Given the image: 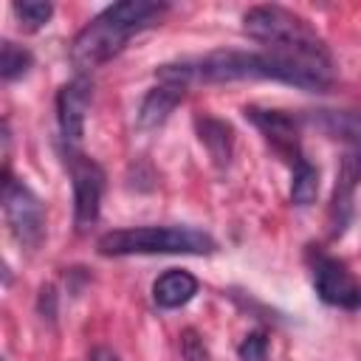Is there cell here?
<instances>
[{"mask_svg":"<svg viewBox=\"0 0 361 361\" xmlns=\"http://www.w3.org/2000/svg\"><path fill=\"white\" fill-rule=\"evenodd\" d=\"M305 121L313 124L316 130H322L330 138L338 141H350L361 149V116L350 113V110H310L305 113Z\"/></svg>","mask_w":361,"mask_h":361,"instance_id":"obj_13","label":"cell"},{"mask_svg":"<svg viewBox=\"0 0 361 361\" xmlns=\"http://www.w3.org/2000/svg\"><path fill=\"white\" fill-rule=\"evenodd\" d=\"M310 279L319 293V299L330 307L341 310H358L361 307V285L347 271V265L330 254H310Z\"/></svg>","mask_w":361,"mask_h":361,"instance_id":"obj_7","label":"cell"},{"mask_svg":"<svg viewBox=\"0 0 361 361\" xmlns=\"http://www.w3.org/2000/svg\"><path fill=\"white\" fill-rule=\"evenodd\" d=\"M3 217L6 226L11 231V237L25 245V248H37L45 237V209L42 200L17 178H11V172L3 175Z\"/></svg>","mask_w":361,"mask_h":361,"instance_id":"obj_6","label":"cell"},{"mask_svg":"<svg viewBox=\"0 0 361 361\" xmlns=\"http://www.w3.org/2000/svg\"><path fill=\"white\" fill-rule=\"evenodd\" d=\"M319 195V169L307 161L299 158L293 164V180H290V203L296 206H310Z\"/></svg>","mask_w":361,"mask_h":361,"instance_id":"obj_15","label":"cell"},{"mask_svg":"<svg viewBox=\"0 0 361 361\" xmlns=\"http://www.w3.org/2000/svg\"><path fill=\"white\" fill-rule=\"evenodd\" d=\"M62 158H65V166H68V175H71V186H73V223H76V231L85 234L99 220L102 195H104V180L107 178H104V169L93 158L82 155L71 144L62 147Z\"/></svg>","mask_w":361,"mask_h":361,"instance_id":"obj_5","label":"cell"},{"mask_svg":"<svg viewBox=\"0 0 361 361\" xmlns=\"http://www.w3.org/2000/svg\"><path fill=\"white\" fill-rule=\"evenodd\" d=\"M39 313H42V319H45V316H48V319L56 316V293H54L51 285L39 288Z\"/></svg>","mask_w":361,"mask_h":361,"instance_id":"obj_20","label":"cell"},{"mask_svg":"<svg viewBox=\"0 0 361 361\" xmlns=\"http://www.w3.org/2000/svg\"><path fill=\"white\" fill-rule=\"evenodd\" d=\"M358 183H361V149L353 147L338 161V172H336V183H333V195H330V206H327V234L330 237H341L347 231V226L353 223Z\"/></svg>","mask_w":361,"mask_h":361,"instance_id":"obj_8","label":"cell"},{"mask_svg":"<svg viewBox=\"0 0 361 361\" xmlns=\"http://www.w3.org/2000/svg\"><path fill=\"white\" fill-rule=\"evenodd\" d=\"M99 254L133 257V254H214L217 243L209 231L192 226H133L113 228L99 237Z\"/></svg>","mask_w":361,"mask_h":361,"instance_id":"obj_4","label":"cell"},{"mask_svg":"<svg viewBox=\"0 0 361 361\" xmlns=\"http://www.w3.org/2000/svg\"><path fill=\"white\" fill-rule=\"evenodd\" d=\"M243 116L262 133V138L271 144V149L285 158L290 166L305 158L302 155V138H299V121L285 110H265V107H245Z\"/></svg>","mask_w":361,"mask_h":361,"instance_id":"obj_9","label":"cell"},{"mask_svg":"<svg viewBox=\"0 0 361 361\" xmlns=\"http://www.w3.org/2000/svg\"><path fill=\"white\" fill-rule=\"evenodd\" d=\"M166 8H169L166 3H149V0H124L107 6L73 37L71 62L79 71H93L110 62L116 54L124 51V45L138 31L158 25Z\"/></svg>","mask_w":361,"mask_h":361,"instance_id":"obj_2","label":"cell"},{"mask_svg":"<svg viewBox=\"0 0 361 361\" xmlns=\"http://www.w3.org/2000/svg\"><path fill=\"white\" fill-rule=\"evenodd\" d=\"M243 31L259 45H265L268 54H276L282 59H290V62H299V65H307L313 71L333 76L330 48L299 14L282 6H274V3L251 6L243 14Z\"/></svg>","mask_w":361,"mask_h":361,"instance_id":"obj_3","label":"cell"},{"mask_svg":"<svg viewBox=\"0 0 361 361\" xmlns=\"http://www.w3.org/2000/svg\"><path fill=\"white\" fill-rule=\"evenodd\" d=\"M31 65H34V56H31L28 48H23V45H17L11 39L0 42V76L6 82H14V79L25 76Z\"/></svg>","mask_w":361,"mask_h":361,"instance_id":"obj_16","label":"cell"},{"mask_svg":"<svg viewBox=\"0 0 361 361\" xmlns=\"http://www.w3.org/2000/svg\"><path fill=\"white\" fill-rule=\"evenodd\" d=\"M93 102V82L87 73H76L56 93V124L65 144H79L85 135V118Z\"/></svg>","mask_w":361,"mask_h":361,"instance_id":"obj_10","label":"cell"},{"mask_svg":"<svg viewBox=\"0 0 361 361\" xmlns=\"http://www.w3.org/2000/svg\"><path fill=\"white\" fill-rule=\"evenodd\" d=\"M240 361H268V336L262 330L248 333L237 347Z\"/></svg>","mask_w":361,"mask_h":361,"instance_id":"obj_18","label":"cell"},{"mask_svg":"<svg viewBox=\"0 0 361 361\" xmlns=\"http://www.w3.org/2000/svg\"><path fill=\"white\" fill-rule=\"evenodd\" d=\"M87 361H121V358L110 347H93L90 355H87Z\"/></svg>","mask_w":361,"mask_h":361,"instance_id":"obj_21","label":"cell"},{"mask_svg":"<svg viewBox=\"0 0 361 361\" xmlns=\"http://www.w3.org/2000/svg\"><path fill=\"white\" fill-rule=\"evenodd\" d=\"M195 130L200 144L209 149V158L217 169H226L231 164V152H234V130L228 121L214 118V116H197L195 118Z\"/></svg>","mask_w":361,"mask_h":361,"instance_id":"obj_11","label":"cell"},{"mask_svg":"<svg viewBox=\"0 0 361 361\" xmlns=\"http://www.w3.org/2000/svg\"><path fill=\"white\" fill-rule=\"evenodd\" d=\"M11 8L17 14V20H20V25L28 28V31L42 28L51 20V14H54V6L51 3H42V0H17Z\"/></svg>","mask_w":361,"mask_h":361,"instance_id":"obj_17","label":"cell"},{"mask_svg":"<svg viewBox=\"0 0 361 361\" xmlns=\"http://www.w3.org/2000/svg\"><path fill=\"white\" fill-rule=\"evenodd\" d=\"M180 355H183V361H209V353L195 330L180 333Z\"/></svg>","mask_w":361,"mask_h":361,"instance_id":"obj_19","label":"cell"},{"mask_svg":"<svg viewBox=\"0 0 361 361\" xmlns=\"http://www.w3.org/2000/svg\"><path fill=\"white\" fill-rule=\"evenodd\" d=\"M183 93H186L183 87L166 85V82H158L155 87H149V93L144 96V102H141V107H138V127H141V130H155V127H161V124L169 118V113L180 104Z\"/></svg>","mask_w":361,"mask_h":361,"instance_id":"obj_12","label":"cell"},{"mask_svg":"<svg viewBox=\"0 0 361 361\" xmlns=\"http://www.w3.org/2000/svg\"><path fill=\"white\" fill-rule=\"evenodd\" d=\"M197 293V279L189 274V271H166L161 274L155 282H152V299L158 307L164 310H172V307H180L186 305L192 296Z\"/></svg>","mask_w":361,"mask_h":361,"instance_id":"obj_14","label":"cell"},{"mask_svg":"<svg viewBox=\"0 0 361 361\" xmlns=\"http://www.w3.org/2000/svg\"><path fill=\"white\" fill-rule=\"evenodd\" d=\"M158 82L178 85L189 90L192 85H212V82H243V79H271V82H285L302 90L322 93L333 85V76L313 71L307 65L282 59L276 54H257V51H212L197 59H183V62H169L155 71Z\"/></svg>","mask_w":361,"mask_h":361,"instance_id":"obj_1","label":"cell"}]
</instances>
